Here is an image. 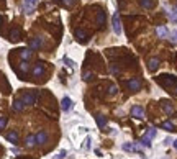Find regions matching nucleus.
Listing matches in <instances>:
<instances>
[{"mask_svg": "<svg viewBox=\"0 0 177 159\" xmlns=\"http://www.w3.org/2000/svg\"><path fill=\"white\" fill-rule=\"evenodd\" d=\"M35 144H36V136H35V134H30L28 138H26V146L31 148V146H35Z\"/></svg>", "mask_w": 177, "mask_h": 159, "instance_id": "18", "label": "nucleus"}, {"mask_svg": "<svg viewBox=\"0 0 177 159\" xmlns=\"http://www.w3.org/2000/svg\"><path fill=\"white\" fill-rule=\"evenodd\" d=\"M92 79V72H84V80H90Z\"/></svg>", "mask_w": 177, "mask_h": 159, "instance_id": "32", "label": "nucleus"}, {"mask_svg": "<svg viewBox=\"0 0 177 159\" xmlns=\"http://www.w3.org/2000/svg\"><path fill=\"white\" fill-rule=\"evenodd\" d=\"M43 72H44V64L43 63H36L33 67V75L35 77H41Z\"/></svg>", "mask_w": 177, "mask_h": 159, "instance_id": "6", "label": "nucleus"}, {"mask_svg": "<svg viewBox=\"0 0 177 159\" xmlns=\"http://www.w3.org/2000/svg\"><path fill=\"white\" fill-rule=\"evenodd\" d=\"M126 85L131 89V90H135V92H136V90H140V87H141V80L135 77V79H130V80H128Z\"/></svg>", "mask_w": 177, "mask_h": 159, "instance_id": "5", "label": "nucleus"}, {"mask_svg": "<svg viewBox=\"0 0 177 159\" xmlns=\"http://www.w3.org/2000/svg\"><path fill=\"white\" fill-rule=\"evenodd\" d=\"M18 36H20V31H18V30H12V33H10V39H12V41H17Z\"/></svg>", "mask_w": 177, "mask_h": 159, "instance_id": "23", "label": "nucleus"}, {"mask_svg": "<svg viewBox=\"0 0 177 159\" xmlns=\"http://www.w3.org/2000/svg\"><path fill=\"white\" fill-rule=\"evenodd\" d=\"M121 148H123V151H135V144H131V143H125Z\"/></svg>", "mask_w": 177, "mask_h": 159, "instance_id": "25", "label": "nucleus"}, {"mask_svg": "<svg viewBox=\"0 0 177 159\" xmlns=\"http://www.w3.org/2000/svg\"><path fill=\"white\" fill-rule=\"evenodd\" d=\"M5 125H7V118L0 117V130H4V128H5Z\"/></svg>", "mask_w": 177, "mask_h": 159, "instance_id": "31", "label": "nucleus"}, {"mask_svg": "<svg viewBox=\"0 0 177 159\" xmlns=\"http://www.w3.org/2000/svg\"><path fill=\"white\" fill-rule=\"evenodd\" d=\"M156 33H157V36H159V38H167L169 36V30L166 28V26L161 25V26H157V28H156Z\"/></svg>", "mask_w": 177, "mask_h": 159, "instance_id": "10", "label": "nucleus"}, {"mask_svg": "<svg viewBox=\"0 0 177 159\" xmlns=\"http://www.w3.org/2000/svg\"><path fill=\"white\" fill-rule=\"evenodd\" d=\"M84 149H87V151L90 149V138H89V136H87V139L84 141Z\"/></svg>", "mask_w": 177, "mask_h": 159, "instance_id": "29", "label": "nucleus"}, {"mask_svg": "<svg viewBox=\"0 0 177 159\" xmlns=\"http://www.w3.org/2000/svg\"><path fill=\"white\" fill-rule=\"evenodd\" d=\"M20 56H21V59H23V61H28V59L31 58V49H30V48H25V49H21Z\"/></svg>", "mask_w": 177, "mask_h": 159, "instance_id": "15", "label": "nucleus"}, {"mask_svg": "<svg viewBox=\"0 0 177 159\" xmlns=\"http://www.w3.org/2000/svg\"><path fill=\"white\" fill-rule=\"evenodd\" d=\"M172 146H174V148H176V149H177V139H174V141H172Z\"/></svg>", "mask_w": 177, "mask_h": 159, "instance_id": "36", "label": "nucleus"}, {"mask_svg": "<svg viewBox=\"0 0 177 159\" xmlns=\"http://www.w3.org/2000/svg\"><path fill=\"white\" fill-rule=\"evenodd\" d=\"M66 154H67V151H66V149H61L58 154L53 156V159H64V158H66Z\"/></svg>", "mask_w": 177, "mask_h": 159, "instance_id": "21", "label": "nucleus"}, {"mask_svg": "<svg viewBox=\"0 0 177 159\" xmlns=\"http://www.w3.org/2000/svg\"><path fill=\"white\" fill-rule=\"evenodd\" d=\"M35 136H36V144H44V143L48 141V134H46L44 131H39V133H36Z\"/></svg>", "mask_w": 177, "mask_h": 159, "instance_id": "9", "label": "nucleus"}, {"mask_svg": "<svg viewBox=\"0 0 177 159\" xmlns=\"http://www.w3.org/2000/svg\"><path fill=\"white\" fill-rule=\"evenodd\" d=\"M2 21H4V18H2V17H0V25H2Z\"/></svg>", "mask_w": 177, "mask_h": 159, "instance_id": "37", "label": "nucleus"}, {"mask_svg": "<svg viewBox=\"0 0 177 159\" xmlns=\"http://www.w3.org/2000/svg\"><path fill=\"white\" fill-rule=\"evenodd\" d=\"M152 4H154L152 0H141V7H143V8H151Z\"/></svg>", "mask_w": 177, "mask_h": 159, "instance_id": "22", "label": "nucleus"}, {"mask_svg": "<svg viewBox=\"0 0 177 159\" xmlns=\"http://www.w3.org/2000/svg\"><path fill=\"white\" fill-rule=\"evenodd\" d=\"M71 107H72V100H71L69 97H64V98H62V102H61V108L64 110V112H67Z\"/></svg>", "mask_w": 177, "mask_h": 159, "instance_id": "11", "label": "nucleus"}, {"mask_svg": "<svg viewBox=\"0 0 177 159\" xmlns=\"http://www.w3.org/2000/svg\"><path fill=\"white\" fill-rule=\"evenodd\" d=\"M62 4L66 5V7H71V5L74 4V0H62Z\"/></svg>", "mask_w": 177, "mask_h": 159, "instance_id": "34", "label": "nucleus"}, {"mask_svg": "<svg viewBox=\"0 0 177 159\" xmlns=\"http://www.w3.org/2000/svg\"><path fill=\"white\" fill-rule=\"evenodd\" d=\"M54 2H61V0H54Z\"/></svg>", "mask_w": 177, "mask_h": 159, "instance_id": "40", "label": "nucleus"}, {"mask_svg": "<svg viewBox=\"0 0 177 159\" xmlns=\"http://www.w3.org/2000/svg\"><path fill=\"white\" fill-rule=\"evenodd\" d=\"M156 133H157V131L154 130V128H151V130L148 131V134H146V136H148L149 139H152V138H154V136H156Z\"/></svg>", "mask_w": 177, "mask_h": 159, "instance_id": "28", "label": "nucleus"}, {"mask_svg": "<svg viewBox=\"0 0 177 159\" xmlns=\"http://www.w3.org/2000/svg\"><path fill=\"white\" fill-rule=\"evenodd\" d=\"M64 63H66V64H67V66H69V67H74V63H72V61H71V59L64 58Z\"/></svg>", "mask_w": 177, "mask_h": 159, "instance_id": "33", "label": "nucleus"}, {"mask_svg": "<svg viewBox=\"0 0 177 159\" xmlns=\"http://www.w3.org/2000/svg\"><path fill=\"white\" fill-rule=\"evenodd\" d=\"M95 122H97V125H99L100 128H105V126H107V118H105V117H102V115L95 117Z\"/></svg>", "mask_w": 177, "mask_h": 159, "instance_id": "16", "label": "nucleus"}, {"mask_svg": "<svg viewBox=\"0 0 177 159\" xmlns=\"http://www.w3.org/2000/svg\"><path fill=\"white\" fill-rule=\"evenodd\" d=\"M176 8H177V7H176Z\"/></svg>", "mask_w": 177, "mask_h": 159, "instance_id": "41", "label": "nucleus"}, {"mask_svg": "<svg viewBox=\"0 0 177 159\" xmlns=\"http://www.w3.org/2000/svg\"><path fill=\"white\" fill-rule=\"evenodd\" d=\"M131 117L133 118H138V120H143L144 118V108L140 107V105H135L131 108Z\"/></svg>", "mask_w": 177, "mask_h": 159, "instance_id": "3", "label": "nucleus"}, {"mask_svg": "<svg viewBox=\"0 0 177 159\" xmlns=\"http://www.w3.org/2000/svg\"><path fill=\"white\" fill-rule=\"evenodd\" d=\"M111 23H113V31H115V34H121V21H120V15L118 12L113 13V18H111Z\"/></svg>", "mask_w": 177, "mask_h": 159, "instance_id": "2", "label": "nucleus"}, {"mask_svg": "<svg viewBox=\"0 0 177 159\" xmlns=\"http://www.w3.org/2000/svg\"><path fill=\"white\" fill-rule=\"evenodd\" d=\"M20 69H21V72H23V74H25V72H28V69H30L28 63H26V61H23V63L20 64Z\"/></svg>", "mask_w": 177, "mask_h": 159, "instance_id": "26", "label": "nucleus"}, {"mask_svg": "<svg viewBox=\"0 0 177 159\" xmlns=\"http://www.w3.org/2000/svg\"><path fill=\"white\" fill-rule=\"evenodd\" d=\"M159 82H161L162 85H174V84L177 82V79L174 77V75H161Z\"/></svg>", "mask_w": 177, "mask_h": 159, "instance_id": "4", "label": "nucleus"}, {"mask_svg": "<svg viewBox=\"0 0 177 159\" xmlns=\"http://www.w3.org/2000/svg\"><path fill=\"white\" fill-rule=\"evenodd\" d=\"M162 108H164V112L167 115H172L174 113V107L171 105V102H162Z\"/></svg>", "mask_w": 177, "mask_h": 159, "instance_id": "14", "label": "nucleus"}, {"mask_svg": "<svg viewBox=\"0 0 177 159\" xmlns=\"http://www.w3.org/2000/svg\"><path fill=\"white\" fill-rule=\"evenodd\" d=\"M75 36H77L79 39H85V33H84L82 30H75Z\"/></svg>", "mask_w": 177, "mask_h": 159, "instance_id": "27", "label": "nucleus"}, {"mask_svg": "<svg viewBox=\"0 0 177 159\" xmlns=\"http://www.w3.org/2000/svg\"><path fill=\"white\" fill-rule=\"evenodd\" d=\"M41 44H43V39L41 38H35V39H31V43H30V49L31 51H36V49H39L41 48Z\"/></svg>", "mask_w": 177, "mask_h": 159, "instance_id": "8", "label": "nucleus"}, {"mask_svg": "<svg viewBox=\"0 0 177 159\" xmlns=\"http://www.w3.org/2000/svg\"><path fill=\"white\" fill-rule=\"evenodd\" d=\"M7 139H8L10 143H13V144H17V141H18V134H17V131H10V133L7 134Z\"/></svg>", "mask_w": 177, "mask_h": 159, "instance_id": "17", "label": "nucleus"}, {"mask_svg": "<svg viewBox=\"0 0 177 159\" xmlns=\"http://www.w3.org/2000/svg\"><path fill=\"white\" fill-rule=\"evenodd\" d=\"M171 141H172L171 138H166V139H164V144H171Z\"/></svg>", "mask_w": 177, "mask_h": 159, "instance_id": "35", "label": "nucleus"}, {"mask_svg": "<svg viewBox=\"0 0 177 159\" xmlns=\"http://www.w3.org/2000/svg\"><path fill=\"white\" fill-rule=\"evenodd\" d=\"M140 144H141L143 148H151V139H149L148 136H144V138L140 139Z\"/></svg>", "mask_w": 177, "mask_h": 159, "instance_id": "19", "label": "nucleus"}, {"mask_svg": "<svg viewBox=\"0 0 177 159\" xmlns=\"http://www.w3.org/2000/svg\"><path fill=\"white\" fill-rule=\"evenodd\" d=\"M21 100H23V103H25V105H31V103L36 102V94H25Z\"/></svg>", "mask_w": 177, "mask_h": 159, "instance_id": "7", "label": "nucleus"}, {"mask_svg": "<svg viewBox=\"0 0 177 159\" xmlns=\"http://www.w3.org/2000/svg\"><path fill=\"white\" fill-rule=\"evenodd\" d=\"M149 71L151 72H154V71H157V67H159V59L157 58H152V59H149Z\"/></svg>", "mask_w": 177, "mask_h": 159, "instance_id": "12", "label": "nucleus"}, {"mask_svg": "<svg viewBox=\"0 0 177 159\" xmlns=\"http://www.w3.org/2000/svg\"><path fill=\"white\" fill-rule=\"evenodd\" d=\"M176 39H177V31H176Z\"/></svg>", "mask_w": 177, "mask_h": 159, "instance_id": "39", "label": "nucleus"}, {"mask_svg": "<svg viewBox=\"0 0 177 159\" xmlns=\"http://www.w3.org/2000/svg\"><path fill=\"white\" fill-rule=\"evenodd\" d=\"M176 95H177V87H176Z\"/></svg>", "mask_w": 177, "mask_h": 159, "instance_id": "38", "label": "nucleus"}, {"mask_svg": "<svg viewBox=\"0 0 177 159\" xmlns=\"http://www.w3.org/2000/svg\"><path fill=\"white\" fill-rule=\"evenodd\" d=\"M161 126H162L164 130H167V131H174V125H172L171 122H164V123H162Z\"/></svg>", "mask_w": 177, "mask_h": 159, "instance_id": "24", "label": "nucleus"}, {"mask_svg": "<svg viewBox=\"0 0 177 159\" xmlns=\"http://www.w3.org/2000/svg\"><path fill=\"white\" fill-rule=\"evenodd\" d=\"M108 94H110V95H115L116 94V85H110V87H108Z\"/></svg>", "mask_w": 177, "mask_h": 159, "instance_id": "30", "label": "nucleus"}, {"mask_svg": "<svg viewBox=\"0 0 177 159\" xmlns=\"http://www.w3.org/2000/svg\"><path fill=\"white\" fill-rule=\"evenodd\" d=\"M97 23H99V25H103V23H105V12H99V15H97Z\"/></svg>", "mask_w": 177, "mask_h": 159, "instance_id": "20", "label": "nucleus"}, {"mask_svg": "<svg viewBox=\"0 0 177 159\" xmlns=\"http://www.w3.org/2000/svg\"><path fill=\"white\" fill-rule=\"evenodd\" d=\"M13 110H15V112H23V110H25L23 100H15L13 102Z\"/></svg>", "mask_w": 177, "mask_h": 159, "instance_id": "13", "label": "nucleus"}, {"mask_svg": "<svg viewBox=\"0 0 177 159\" xmlns=\"http://www.w3.org/2000/svg\"><path fill=\"white\" fill-rule=\"evenodd\" d=\"M38 5V0H23V12L26 15H31L35 12V7Z\"/></svg>", "mask_w": 177, "mask_h": 159, "instance_id": "1", "label": "nucleus"}]
</instances>
